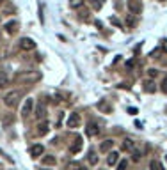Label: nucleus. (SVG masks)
I'll list each match as a JSON object with an SVG mask.
<instances>
[{
	"label": "nucleus",
	"mask_w": 167,
	"mask_h": 170,
	"mask_svg": "<svg viewBox=\"0 0 167 170\" xmlns=\"http://www.w3.org/2000/svg\"><path fill=\"white\" fill-rule=\"evenodd\" d=\"M78 124H80V115H78L77 112L69 114L68 119H66V126L68 128H78Z\"/></svg>",
	"instance_id": "f03ea898"
},
{
	"label": "nucleus",
	"mask_w": 167,
	"mask_h": 170,
	"mask_svg": "<svg viewBox=\"0 0 167 170\" xmlns=\"http://www.w3.org/2000/svg\"><path fill=\"white\" fill-rule=\"evenodd\" d=\"M7 83H9V76L6 73H0V87H6Z\"/></svg>",
	"instance_id": "412c9836"
},
{
	"label": "nucleus",
	"mask_w": 167,
	"mask_h": 170,
	"mask_svg": "<svg viewBox=\"0 0 167 170\" xmlns=\"http://www.w3.org/2000/svg\"><path fill=\"white\" fill-rule=\"evenodd\" d=\"M6 30H7V34H14L18 30V22H9V23H6Z\"/></svg>",
	"instance_id": "4468645a"
},
{
	"label": "nucleus",
	"mask_w": 167,
	"mask_h": 170,
	"mask_svg": "<svg viewBox=\"0 0 167 170\" xmlns=\"http://www.w3.org/2000/svg\"><path fill=\"white\" fill-rule=\"evenodd\" d=\"M28 153H30V156H32V158H39L41 154L45 153V147H43L41 143H36V145H32V147H30V151H28Z\"/></svg>",
	"instance_id": "39448f33"
},
{
	"label": "nucleus",
	"mask_w": 167,
	"mask_h": 170,
	"mask_svg": "<svg viewBox=\"0 0 167 170\" xmlns=\"http://www.w3.org/2000/svg\"><path fill=\"white\" fill-rule=\"evenodd\" d=\"M165 161H167V156H165Z\"/></svg>",
	"instance_id": "c85d7f7f"
},
{
	"label": "nucleus",
	"mask_w": 167,
	"mask_h": 170,
	"mask_svg": "<svg viewBox=\"0 0 167 170\" xmlns=\"http://www.w3.org/2000/svg\"><path fill=\"white\" fill-rule=\"evenodd\" d=\"M43 163L45 165H55V156H45V158H43Z\"/></svg>",
	"instance_id": "4be33fe9"
},
{
	"label": "nucleus",
	"mask_w": 167,
	"mask_h": 170,
	"mask_svg": "<svg viewBox=\"0 0 167 170\" xmlns=\"http://www.w3.org/2000/svg\"><path fill=\"white\" fill-rule=\"evenodd\" d=\"M110 22L114 23V25H117V27H121V23H119V20H116V18H112Z\"/></svg>",
	"instance_id": "bb28decb"
},
{
	"label": "nucleus",
	"mask_w": 167,
	"mask_h": 170,
	"mask_svg": "<svg viewBox=\"0 0 167 170\" xmlns=\"http://www.w3.org/2000/svg\"><path fill=\"white\" fill-rule=\"evenodd\" d=\"M149 170H164V167H162L160 161H156V159H153L149 163Z\"/></svg>",
	"instance_id": "6ab92c4d"
},
{
	"label": "nucleus",
	"mask_w": 167,
	"mask_h": 170,
	"mask_svg": "<svg viewBox=\"0 0 167 170\" xmlns=\"http://www.w3.org/2000/svg\"><path fill=\"white\" fill-rule=\"evenodd\" d=\"M144 90H146V92H155V90H156V85L151 82V80H148V82L144 83Z\"/></svg>",
	"instance_id": "dca6fc26"
},
{
	"label": "nucleus",
	"mask_w": 167,
	"mask_h": 170,
	"mask_svg": "<svg viewBox=\"0 0 167 170\" xmlns=\"http://www.w3.org/2000/svg\"><path fill=\"white\" fill-rule=\"evenodd\" d=\"M20 48H22L23 51H28V50L36 48V43H34L30 37H22V39H20Z\"/></svg>",
	"instance_id": "7ed1b4c3"
},
{
	"label": "nucleus",
	"mask_w": 167,
	"mask_h": 170,
	"mask_svg": "<svg viewBox=\"0 0 167 170\" xmlns=\"http://www.w3.org/2000/svg\"><path fill=\"white\" fill-rule=\"evenodd\" d=\"M128 11L134 12V14H139L142 11V4L140 0H128Z\"/></svg>",
	"instance_id": "20e7f679"
},
{
	"label": "nucleus",
	"mask_w": 167,
	"mask_h": 170,
	"mask_svg": "<svg viewBox=\"0 0 167 170\" xmlns=\"http://www.w3.org/2000/svg\"><path fill=\"white\" fill-rule=\"evenodd\" d=\"M134 147H135L134 140H124V142H123V149H126L128 153H132V149H134Z\"/></svg>",
	"instance_id": "f3484780"
},
{
	"label": "nucleus",
	"mask_w": 167,
	"mask_h": 170,
	"mask_svg": "<svg viewBox=\"0 0 167 170\" xmlns=\"http://www.w3.org/2000/svg\"><path fill=\"white\" fill-rule=\"evenodd\" d=\"M98 108H100V110H103V112H110V106H109V104H107L105 101H101V103L98 104Z\"/></svg>",
	"instance_id": "5701e85b"
},
{
	"label": "nucleus",
	"mask_w": 167,
	"mask_h": 170,
	"mask_svg": "<svg viewBox=\"0 0 167 170\" xmlns=\"http://www.w3.org/2000/svg\"><path fill=\"white\" fill-rule=\"evenodd\" d=\"M162 2H164V0H162Z\"/></svg>",
	"instance_id": "7c9ffc66"
},
{
	"label": "nucleus",
	"mask_w": 167,
	"mask_h": 170,
	"mask_svg": "<svg viewBox=\"0 0 167 170\" xmlns=\"http://www.w3.org/2000/svg\"><path fill=\"white\" fill-rule=\"evenodd\" d=\"M135 25H137V14L130 12L128 16H126V28H134Z\"/></svg>",
	"instance_id": "9d476101"
},
{
	"label": "nucleus",
	"mask_w": 167,
	"mask_h": 170,
	"mask_svg": "<svg viewBox=\"0 0 167 170\" xmlns=\"http://www.w3.org/2000/svg\"><path fill=\"white\" fill-rule=\"evenodd\" d=\"M48 131H50V126H48V122H41V124L38 126V135H41V137H43V135H46Z\"/></svg>",
	"instance_id": "ddd939ff"
},
{
	"label": "nucleus",
	"mask_w": 167,
	"mask_h": 170,
	"mask_svg": "<svg viewBox=\"0 0 167 170\" xmlns=\"http://www.w3.org/2000/svg\"><path fill=\"white\" fill-rule=\"evenodd\" d=\"M87 159H89L91 165H96V163H98V156H96L94 151H89V154H87Z\"/></svg>",
	"instance_id": "a211bd4d"
},
{
	"label": "nucleus",
	"mask_w": 167,
	"mask_h": 170,
	"mask_svg": "<svg viewBox=\"0 0 167 170\" xmlns=\"http://www.w3.org/2000/svg\"><path fill=\"white\" fill-rule=\"evenodd\" d=\"M162 50H164V51H167V39H165V41H162Z\"/></svg>",
	"instance_id": "a878e982"
},
{
	"label": "nucleus",
	"mask_w": 167,
	"mask_h": 170,
	"mask_svg": "<svg viewBox=\"0 0 167 170\" xmlns=\"http://www.w3.org/2000/svg\"><path fill=\"white\" fill-rule=\"evenodd\" d=\"M148 75H149L151 78H156L158 76V71H156V69H148Z\"/></svg>",
	"instance_id": "393cba45"
},
{
	"label": "nucleus",
	"mask_w": 167,
	"mask_h": 170,
	"mask_svg": "<svg viewBox=\"0 0 167 170\" xmlns=\"http://www.w3.org/2000/svg\"><path fill=\"white\" fill-rule=\"evenodd\" d=\"M117 161H119V154H117L116 151H112V153H109V158H107V163H109V165H116Z\"/></svg>",
	"instance_id": "f8f14e48"
},
{
	"label": "nucleus",
	"mask_w": 167,
	"mask_h": 170,
	"mask_svg": "<svg viewBox=\"0 0 167 170\" xmlns=\"http://www.w3.org/2000/svg\"><path fill=\"white\" fill-rule=\"evenodd\" d=\"M0 4H2V0H0Z\"/></svg>",
	"instance_id": "c756f323"
},
{
	"label": "nucleus",
	"mask_w": 167,
	"mask_h": 170,
	"mask_svg": "<svg viewBox=\"0 0 167 170\" xmlns=\"http://www.w3.org/2000/svg\"><path fill=\"white\" fill-rule=\"evenodd\" d=\"M20 99H22V92L20 90H11V92H7L4 96V104L9 106V108H14L20 103Z\"/></svg>",
	"instance_id": "f257e3e1"
},
{
	"label": "nucleus",
	"mask_w": 167,
	"mask_h": 170,
	"mask_svg": "<svg viewBox=\"0 0 167 170\" xmlns=\"http://www.w3.org/2000/svg\"><path fill=\"white\" fill-rule=\"evenodd\" d=\"M32 106H34L32 98H27V101H25V104H23V108H22L23 117H27V115H30V114H32Z\"/></svg>",
	"instance_id": "423d86ee"
},
{
	"label": "nucleus",
	"mask_w": 167,
	"mask_h": 170,
	"mask_svg": "<svg viewBox=\"0 0 167 170\" xmlns=\"http://www.w3.org/2000/svg\"><path fill=\"white\" fill-rule=\"evenodd\" d=\"M112 145H114V140H103L100 145V153H109L112 149Z\"/></svg>",
	"instance_id": "9b49d317"
},
{
	"label": "nucleus",
	"mask_w": 167,
	"mask_h": 170,
	"mask_svg": "<svg viewBox=\"0 0 167 170\" xmlns=\"http://www.w3.org/2000/svg\"><path fill=\"white\" fill-rule=\"evenodd\" d=\"M126 167H128V161L123 159V161H119V165H117V170H126Z\"/></svg>",
	"instance_id": "b1692460"
},
{
	"label": "nucleus",
	"mask_w": 167,
	"mask_h": 170,
	"mask_svg": "<svg viewBox=\"0 0 167 170\" xmlns=\"http://www.w3.org/2000/svg\"><path fill=\"white\" fill-rule=\"evenodd\" d=\"M82 143H84L82 142V137H77V138H75V143L69 147V153H71V154H77L78 151L82 149Z\"/></svg>",
	"instance_id": "6e6552de"
},
{
	"label": "nucleus",
	"mask_w": 167,
	"mask_h": 170,
	"mask_svg": "<svg viewBox=\"0 0 167 170\" xmlns=\"http://www.w3.org/2000/svg\"><path fill=\"white\" fill-rule=\"evenodd\" d=\"M85 133H87V137H96V135L100 133V129H98V126H96L94 122H89V124H87Z\"/></svg>",
	"instance_id": "1a4fd4ad"
},
{
	"label": "nucleus",
	"mask_w": 167,
	"mask_h": 170,
	"mask_svg": "<svg viewBox=\"0 0 167 170\" xmlns=\"http://www.w3.org/2000/svg\"><path fill=\"white\" fill-rule=\"evenodd\" d=\"M84 6V0H69V7L71 9H78Z\"/></svg>",
	"instance_id": "aec40b11"
},
{
	"label": "nucleus",
	"mask_w": 167,
	"mask_h": 170,
	"mask_svg": "<svg viewBox=\"0 0 167 170\" xmlns=\"http://www.w3.org/2000/svg\"><path fill=\"white\" fill-rule=\"evenodd\" d=\"M18 80H23V82H38V80H39V73H30V75H18Z\"/></svg>",
	"instance_id": "0eeeda50"
},
{
	"label": "nucleus",
	"mask_w": 167,
	"mask_h": 170,
	"mask_svg": "<svg viewBox=\"0 0 167 170\" xmlns=\"http://www.w3.org/2000/svg\"><path fill=\"white\" fill-rule=\"evenodd\" d=\"M78 170H87V168H78Z\"/></svg>",
	"instance_id": "cd10ccee"
},
{
	"label": "nucleus",
	"mask_w": 167,
	"mask_h": 170,
	"mask_svg": "<svg viewBox=\"0 0 167 170\" xmlns=\"http://www.w3.org/2000/svg\"><path fill=\"white\" fill-rule=\"evenodd\" d=\"M45 115H46V108L43 104H39L38 110H36V117H38V119H45Z\"/></svg>",
	"instance_id": "2eb2a0df"
}]
</instances>
